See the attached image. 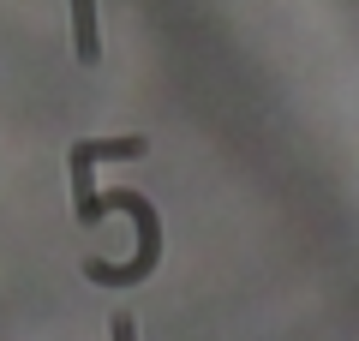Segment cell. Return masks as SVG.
Instances as JSON below:
<instances>
[{"instance_id": "cell-1", "label": "cell", "mask_w": 359, "mask_h": 341, "mask_svg": "<svg viewBox=\"0 0 359 341\" xmlns=\"http://www.w3.org/2000/svg\"><path fill=\"white\" fill-rule=\"evenodd\" d=\"M102 210H126L138 222V258L132 264H84V276L102 281V288H138L162 258V222H156L150 198H138V192H96V222H102Z\"/></svg>"}, {"instance_id": "cell-2", "label": "cell", "mask_w": 359, "mask_h": 341, "mask_svg": "<svg viewBox=\"0 0 359 341\" xmlns=\"http://www.w3.org/2000/svg\"><path fill=\"white\" fill-rule=\"evenodd\" d=\"M108 341H138V323H132V312H114V323H108Z\"/></svg>"}]
</instances>
